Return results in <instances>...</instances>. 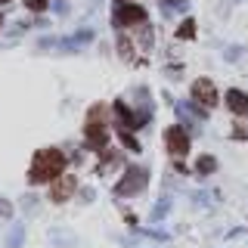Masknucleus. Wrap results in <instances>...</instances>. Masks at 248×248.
Returning <instances> with one entry per match:
<instances>
[{"label": "nucleus", "mask_w": 248, "mask_h": 248, "mask_svg": "<svg viewBox=\"0 0 248 248\" xmlns=\"http://www.w3.org/2000/svg\"><path fill=\"white\" fill-rule=\"evenodd\" d=\"M118 3H124V0H118Z\"/></svg>", "instance_id": "nucleus-20"}, {"label": "nucleus", "mask_w": 248, "mask_h": 248, "mask_svg": "<svg viewBox=\"0 0 248 248\" xmlns=\"http://www.w3.org/2000/svg\"><path fill=\"white\" fill-rule=\"evenodd\" d=\"M146 183H149V168L134 165V168H127V174H124L121 183L115 186V196H134V192H140Z\"/></svg>", "instance_id": "nucleus-3"}, {"label": "nucleus", "mask_w": 248, "mask_h": 248, "mask_svg": "<svg viewBox=\"0 0 248 248\" xmlns=\"http://www.w3.org/2000/svg\"><path fill=\"white\" fill-rule=\"evenodd\" d=\"M0 3H10V0H0Z\"/></svg>", "instance_id": "nucleus-18"}, {"label": "nucleus", "mask_w": 248, "mask_h": 248, "mask_svg": "<svg viewBox=\"0 0 248 248\" xmlns=\"http://www.w3.org/2000/svg\"><path fill=\"white\" fill-rule=\"evenodd\" d=\"M168 208H170V199H158V205H155V211H152V220H161V217L168 214Z\"/></svg>", "instance_id": "nucleus-13"}, {"label": "nucleus", "mask_w": 248, "mask_h": 248, "mask_svg": "<svg viewBox=\"0 0 248 248\" xmlns=\"http://www.w3.org/2000/svg\"><path fill=\"white\" fill-rule=\"evenodd\" d=\"M22 236H25V227H22V223H19V227L13 230V236H10V242H6V248H19V242H22Z\"/></svg>", "instance_id": "nucleus-14"}, {"label": "nucleus", "mask_w": 248, "mask_h": 248, "mask_svg": "<svg viewBox=\"0 0 248 248\" xmlns=\"http://www.w3.org/2000/svg\"><path fill=\"white\" fill-rule=\"evenodd\" d=\"M62 170H65V155L59 149H41L34 155V161H31L28 180L31 183H53Z\"/></svg>", "instance_id": "nucleus-1"}, {"label": "nucleus", "mask_w": 248, "mask_h": 248, "mask_svg": "<svg viewBox=\"0 0 248 248\" xmlns=\"http://www.w3.org/2000/svg\"><path fill=\"white\" fill-rule=\"evenodd\" d=\"M75 186H78L75 174H59L56 180L50 183V199L53 202H68V199H72V192H75Z\"/></svg>", "instance_id": "nucleus-6"}, {"label": "nucleus", "mask_w": 248, "mask_h": 248, "mask_svg": "<svg viewBox=\"0 0 248 248\" xmlns=\"http://www.w3.org/2000/svg\"><path fill=\"white\" fill-rule=\"evenodd\" d=\"M118 134H121V143H124V146H127V149H130V152H140V149H143V146H140V143H137V140H134V137H130V130H118Z\"/></svg>", "instance_id": "nucleus-12"}, {"label": "nucleus", "mask_w": 248, "mask_h": 248, "mask_svg": "<svg viewBox=\"0 0 248 248\" xmlns=\"http://www.w3.org/2000/svg\"><path fill=\"white\" fill-rule=\"evenodd\" d=\"M192 99L202 103L205 108H214L217 106V87L208 78H199V81H192Z\"/></svg>", "instance_id": "nucleus-5"}, {"label": "nucleus", "mask_w": 248, "mask_h": 248, "mask_svg": "<svg viewBox=\"0 0 248 248\" xmlns=\"http://www.w3.org/2000/svg\"><path fill=\"white\" fill-rule=\"evenodd\" d=\"M25 6L31 13H44L46 10V0H25Z\"/></svg>", "instance_id": "nucleus-16"}, {"label": "nucleus", "mask_w": 248, "mask_h": 248, "mask_svg": "<svg viewBox=\"0 0 248 248\" xmlns=\"http://www.w3.org/2000/svg\"><path fill=\"white\" fill-rule=\"evenodd\" d=\"M214 170H217V158H214V155H202V158L196 161V174L208 177V174H214Z\"/></svg>", "instance_id": "nucleus-10"}, {"label": "nucleus", "mask_w": 248, "mask_h": 248, "mask_svg": "<svg viewBox=\"0 0 248 248\" xmlns=\"http://www.w3.org/2000/svg\"><path fill=\"white\" fill-rule=\"evenodd\" d=\"M84 134H87V149H106V106H90L87 112V127H84Z\"/></svg>", "instance_id": "nucleus-2"}, {"label": "nucleus", "mask_w": 248, "mask_h": 248, "mask_svg": "<svg viewBox=\"0 0 248 248\" xmlns=\"http://www.w3.org/2000/svg\"><path fill=\"white\" fill-rule=\"evenodd\" d=\"M115 25L118 28H134V25H146V10L137 3H121L115 10Z\"/></svg>", "instance_id": "nucleus-4"}, {"label": "nucleus", "mask_w": 248, "mask_h": 248, "mask_svg": "<svg viewBox=\"0 0 248 248\" xmlns=\"http://www.w3.org/2000/svg\"><path fill=\"white\" fill-rule=\"evenodd\" d=\"M227 106L232 108V115H248V96L242 90H227Z\"/></svg>", "instance_id": "nucleus-9"}, {"label": "nucleus", "mask_w": 248, "mask_h": 248, "mask_svg": "<svg viewBox=\"0 0 248 248\" xmlns=\"http://www.w3.org/2000/svg\"><path fill=\"white\" fill-rule=\"evenodd\" d=\"M0 25H3V16H0Z\"/></svg>", "instance_id": "nucleus-19"}, {"label": "nucleus", "mask_w": 248, "mask_h": 248, "mask_svg": "<svg viewBox=\"0 0 248 248\" xmlns=\"http://www.w3.org/2000/svg\"><path fill=\"white\" fill-rule=\"evenodd\" d=\"M161 6L170 13V10H186V0H161Z\"/></svg>", "instance_id": "nucleus-15"}, {"label": "nucleus", "mask_w": 248, "mask_h": 248, "mask_svg": "<svg viewBox=\"0 0 248 248\" xmlns=\"http://www.w3.org/2000/svg\"><path fill=\"white\" fill-rule=\"evenodd\" d=\"M165 140H168V149H170L174 158H183V155L189 152V137H186L183 127H168Z\"/></svg>", "instance_id": "nucleus-7"}, {"label": "nucleus", "mask_w": 248, "mask_h": 248, "mask_svg": "<svg viewBox=\"0 0 248 248\" xmlns=\"http://www.w3.org/2000/svg\"><path fill=\"white\" fill-rule=\"evenodd\" d=\"M0 214H3V217H10V214H13V208H10V202H3V199H0Z\"/></svg>", "instance_id": "nucleus-17"}, {"label": "nucleus", "mask_w": 248, "mask_h": 248, "mask_svg": "<svg viewBox=\"0 0 248 248\" xmlns=\"http://www.w3.org/2000/svg\"><path fill=\"white\" fill-rule=\"evenodd\" d=\"M177 37H180V41H192V37H196V22L192 19H186L180 28H177Z\"/></svg>", "instance_id": "nucleus-11"}, {"label": "nucleus", "mask_w": 248, "mask_h": 248, "mask_svg": "<svg viewBox=\"0 0 248 248\" xmlns=\"http://www.w3.org/2000/svg\"><path fill=\"white\" fill-rule=\"evenodd\" d=\"M115 121H118V130H137V127H140L137 115L130 112L127 106H124V99H118V103H115Z\"/></svg>", "instance_id": "nucleus-8"}]
</instances>
